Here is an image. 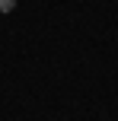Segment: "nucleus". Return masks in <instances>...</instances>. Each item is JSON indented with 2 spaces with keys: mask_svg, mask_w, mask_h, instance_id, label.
Segmentation results:
<instances>
[{
  "mask_svg": "<svg viewBox=\"0 0 118 121\" xmlns=\"http://www.w3.org/2000/svg\"><path fill=\"white\" fill-rule=\"evenodd\" d=\"M13 6H16V0H0V13H10Z\"/></svg>",
  "mask_w": 118,
  "mask_h": 121,
  "instance_id": "nucleus-1",
  "label": "nucleus"
}]
</instances>
